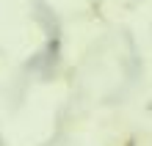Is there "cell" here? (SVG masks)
<instances>
[{
    "mask_svg": "<svg viewBox=\"0 0 152 146\" xmlns=\"http://www.w3.org/2000/svg\"><path fill=\"white\" fill-rule=\"evenodd\" d=\"M122 146H136V141H133V138H130V141H124Z\"/></svg>",
    "mask_w": 152,
    "mask_h": 146,
    "instance_id": "cell-1",
    "label": "cell"
}]
</instances>
